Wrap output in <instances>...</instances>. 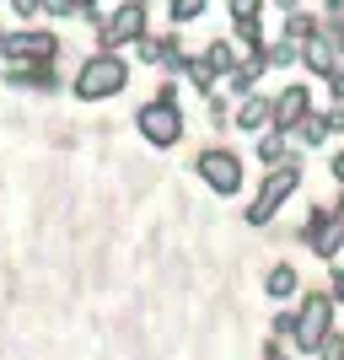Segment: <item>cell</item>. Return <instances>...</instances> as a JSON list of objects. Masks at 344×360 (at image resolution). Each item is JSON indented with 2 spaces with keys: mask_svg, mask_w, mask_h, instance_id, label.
I'll list each match as a JSON object with an SVG mask.
<instances>
[{
  "mask_svg": "<svg viewBox=\"0 0 344 360\" xmlns=\"http://www.w3.org/2000/svg\"><path fill=\"white\" fill-rule=\"evenodd\" d=\"M124 86H129V65H124L113 49L91 54V60L75 70V97H81V103H103V97H119Z\"/></svg>",
  "mask_w": 344,
  "mask_h": 360,
  "instance_id": "1",
  "label": "cell"
},
{
  "mask_svg": "<svg viewBox=\"0 0 344 360\" xmlns=\"http://www.w3.org/2000/svg\"><path fill=\"white\" fill-rule=\"evenodd\" d=\"M296 183H301V167H296V162H274L269 178H264V188H258V199L248 205V221H253V226L274 221V210H280L285 199L296 194Z\"/></svg>",
  "mask_w": 344,
  "mask_h": 360,
  "instance_id": "2",
  "label": "cell"
},
{
  "mask_svg": "<svg viewBox=\"0 0 344 360\" xmlns=\"http://www.w3.org/2000/svg\"><path fill=\"white\" fill-rule=\"evenodd\" d=\"M140 135L151 140V146H178L183 140V113H178V103H167V97H156V103H146L140 108Z\"/></svg>",
  "mask_w": 344,
  "mask_h": 360,
  "instance_id": "3",
  "label": "cell"
},
{
  "mask_svg": "<svg viewBox=\"0 0 344 360\" xmlns=\"http://www.w3.org/2000/svg\"><path fill=\"white\" fill-rule=\"evenodd\" d=\"M194 172L215 188V194H237V188H242V162L231 156V150H221V146L199 150V156H194Z\"/></svg>",
  "mask_w": 344,
  "mask_h": 360,
  "instance_id": "4",
  "label": "cell"
},
{
  "mask_svg": "<svg viewBox=\"0 0 344 360\" xmlns=\"http://www.w3.org/2000/svg\"><path fill=\"white\" fill-rule=\"evenodd\" d=\"M103 49H119V44H135V38H146V6H135V0H124L119 11L103 22Z\"/></svg>",
  "mask_w": 344,
  "mask_h": 360,
  "instance_id": "5",
  "label": "cell"
},
{
  "mask_svg": "<svg viewBox=\"0 0 344 360\" xmlns=\"http://www.w3.org/2000/svg\"><path fill=\"white\" fill-rule=\"evenodd\" d=\"M307 113H312V91L301 86V81H296V86H285L280 97H269V124H274V129H296Z\"/></svg>",
  "mask_w": 344,
  "mask_h": 360,
  "instance_id": "6",
  "label": "cell"
},
{
  "mask_svg": "<svg viewBox=\"0 0 344 360\" xmlns=\"http://www.w3.org/2000/svg\"><path fill=\"white\" fill-rule=\"evenodd\" d=\"M237 129H264L269 124V97H253V91H242V108H237Z\"/></svg>",
  "mask_w": 344,
  "mask_h": 360,
  "instance_id": "7",
  "label": "cell"
},
{
  "mask_svg": "<svg viewBox=\"0 0 344 360\" xmlns=\"http://www.w3.org/2000/svg\"><path fill=\"white\" fill-rule=\"evenodd\" d=\"M329 328V301L312 296L307 301V312H301V345H317V333Z\"/></svg>",
  "mask_w": 344,
  "mask_h": 360,
  "instance_id": "8",
  "label": "cell"
},
{
  "mask_svg": "<svg viewBox=\"0 0 344 360\" xmlns=\"http://www.w3.org/2000/svg\"><path fill=\"white\" fill-rule=\"evenodd\" d=\"M231 44L248 49V54L264 49V27H258V16H231Z\"/></svg>",
  "mask_w": 344,
  "mask_h": 360,
  "instance_id": "9",
  "label": "cell"
},
{
  "mask_svg": "<svg viewBox=\"0 0 344 360\" xmlns=\"http://www.w3.org/2000/svg\"><path fill=\"white\" fill-rule=\"evenodd\" d=\"M205 65H210L215 75H226L231 65H237V44H231V38H215V44L205 49Z\"/></svg>",
  "mask_w": 344,
  "mask_h": 360,
  "instance_id": "10",
  "label": "cell"
},
{
  "mask_svg": "<svg viewBox=\"0 0 344 360\" xmlns=\"http://www.w3.org/2000/svg\"><path fill=\"white\" fill-rule=\"evenodd\" d=\"M317 27H323V22H317L312 11H291V16H285V27H280V32L291 38V44H301V38H312Z\"/></svg>",
  "mask_w": 344,
  "mask_h": 360,
  "instance_id": "11",
  "label": "cell"
},
{
  "mask_svg": "<svg viewBox=\"0 0 344 360\" xmlns=\"http://www.w3.org/2000/svg\"><path fill=\"white\" fill-rule=\"evenodd\" d=\"M291 290H296V269H291V264H280V269H269V296H274V301H285V296H291Z\"/></svg>",
  "mask_w": 344,
  "mask_h": 360,
  "instance_id": "12",
  "label": "cell"
},
{
  "mask_svg": "<svg viewBox=\"0 0 344 360\" xmlns=\"http://www.w3.org/2000/svg\"><path fill=\"white\" fill-rule=\"evenodd\" d=\"M258 156L264 162H285V129H269V135L258 140Z\"/></svg>",
  "mask_w": 344,
  "mask_h": 360,
  "instance_id": "13",
  "label": "cell"
},
{
  "mask_svg": "<svg viewBox=\"0 0 344 360\" xmlns=\"http://www.w3.org/2000/svg\"><path fill=\"white\" fill-rule=\"evenodd\" d=\"M210 0H172V22H199Z\"/></svg>",
  "mask_w": 344,
  "mask_h": 360,
  "instance_id": "14",
  "label": "cell"
},
{
  "mask_svg": "<svg viewBox=\"0 0 344 360\" xmlns=\"http://www.w3.org/2000/svg\"><path fill=\"white\" fill-rule=\"evenodd\" d=\"M11 6H16V16H32L38 6H44V0H11Z\"/></svg>",
  "mask_w": 344,
  "mask_h": 360,
  "instance_id": "15",
  "label": "cell"
},
{
  "mask_svg": "<svg viewBox=\"0 0 344 360\" xmlns=\"http://www.w3.org/2000/svg\"><path fill=\"white\" fill-rule=\"evenodd\" d=\"M329 167H333V178H339V183H344V150H339V156H333V162H329Z\"/></svg>",
  "mask_w": 344,
  "mask_h": 360,
  "instance_id": "16",
  "label": "cell"
},
{
  "mask_svg": "<svg viewBox=\"0 0 344 360\" xmlns=\"http://www.w3.org/2000/svg\"><path fill=\"white\" fill-rule=\"evenodd\" d=\"M70 6H75V11H91V6H97V0H70Z\"/></svg>",
  "mask_w": 344,
  "mask_h": 360,
  "instance_id": "17",
  "label": "cell"
},
{
  "mask_svg": "<svg viewBox=\"0 0 344 360\" xmlns=\"http://www.w3.org/2000/svg\"><path fill=\"white\" fill-rule=\"evenodd\" d=\"M333 290H339V296H344V269H339V274H333Z\"/></svg>",
  "mask_w": 344,
  "mask_h": 360,
  "instance_id": "18",
  "label": "cell"
},
{
  "mask_svg": "<svg viewBox=\"0 0 344 360\" xmlns=\"http://www.w3.org/2000/svg\"><path fill=\"white\" fill-rule=\"evenodd\" d=\"M135 6H146V0H135Z\"/></svg>",
  "mask_w": 344,
  "mask_h": 360,
  "instance_id": "19",
  "label": "cell"
},
{
  "mask_svg": "<svg viewBox=\"0 0 344 360\" xmlns=\"http://www.w3.org/2000/svg\"><path fill=\"white\" fill-rule=\"evenodd\" d=\"M0 38H6V32H0Z\"/></svg>",
  "mask_w": 344,
  "mask_h": 360,
  "instance_id": "20",
  "label": "cell"
}]
</instances>
